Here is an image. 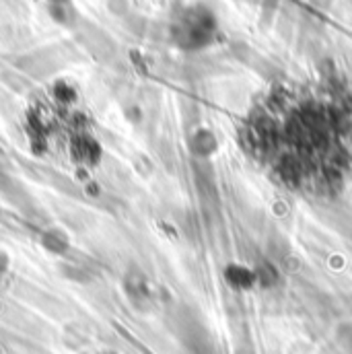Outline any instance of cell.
Segmentation results:
<instances>
[{"instance_id":"5","label":"cell","mask_w":352,"mask_h":354,"mask_svg":"<svg viewBox=\"0 0 352 354\" xmlns=\"http://www.w3.org/2000/svg\"><path fill=\"white\" fill-rule=\"evenodd\" d=\"M6 266H8V262H6V258H4V256L0 254V274H2L4 270H6Z\"/></svg>"},{"instance_id":"1","label":"cell","mask_w":352,"mask_h":354,"mask_svg":"<svg viewBox=\"0 0 352 354\" xmlns=\"http://www.w3.org/2000/svg\"><path fill=\"white\" fill-rule=\"evenodd\" d=\"M212 27L214 25L206 21V10H189L179 25V35L183 37L185 48H202L212 35Z\"/></svg>"},{"instance_id":"4","label":"cell","mask_w":352,"mask_h":354,"mask_svg":"<svg viewBox=\"0 0 352 354\" xmlns=\"http://www.w3.org/2000/svg\"><path fill=\"white\" fill-rule=\"evenodd\" d=\"M44 248L48 250V252H52V254H58V256H62L66 250H68V237L62 233V231H48L46 235H44Z\"/></svg>"},{"instance_id":"2","label":"cell","mask_w":352,"mask_h":354,"mask_svg":"<svg viewBox=\"0 0 352 354\" xmlns=\"http://www.w3.org/2000/svg\"><path fill=\"white\" fill-rule=\"evenodd\" d=\"M225 280L231 288L235 290H250L258 284L254 268H248L243 264H227L225 266Z\"/></svg>"},{"instance_id":"3","label":"cell","mask_w":352,"mask_h":354,"mask_svg":"<svg viewBox=\"0 0 352 354\" xmlns=\"http://www.w3.org/2000/svg\"><path fill=\"white\" fill-rule=\"evenodd\" d=\"M189 151L194 157L198 159H208L219 151V140L214 136V132L210 130H198L192 138H189Z\"/></svg>"}]
</instances>
